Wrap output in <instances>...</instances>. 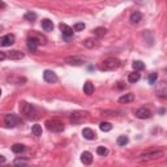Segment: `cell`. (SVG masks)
<instances>
[{"label":"cell","instance_id":"cell-1","mask_svg":"<svg viewBox=\"0 0 167 167\" xmlns=\"http://www.w3.org/2000/svg\"><path fill=\"white\" fill-rule=\"evenodd\" d=\"M20 111L26 119H37L38 118V112L37 108L32 103H26V102H21L20 103Z\"/></svg>","mask_w":167,"mask_h":167},{"label":"cell","instance_id":"cell-2","mask_svg":"<svg viewBox=\"0 0 167 167\" xmlns=\"http://www.w3.org/2000/svg\"><path fill=\"white\" fill-rule=\"evenodd\" d=\"M120 60L119 59H115V57H107L105 59L102 63L99 64V69L101 71H112V69H116L118 67H120Z\"/></svg>","mask_w":167,"mask_h":167},{"label":"cell","instance_id":"cell-3","mask_svg":"<svg viewBox=\"0 0 167 167\" xmlns=\"http://www.w3.org/2000/svg\"><path fill=\"white\" fill-rule=\"evenodd\" d=\"M46 128L50 130V132H63L64 130V124L60 121V120H57V119H50L46 121Z\"/></svg>","mask_w":167,"mask_h":167},{"label":"cell","instance_id":"cell-4","mask_svg":"<svg viewBox=\"0 0 167 167\" xmlns=\"http://www.w3.org/2000/svg\"><path fill=\"white\" fill-rule=\"evenodd\" d=\"M4 123H5V125L8 128H14L17 124H20V123H21V119L18 118L17 115H14V114H8V115H5Z\"/></svg>","mask_w":167,"mask_h":167},{"label":"cell","instance_id":"cell-5","mask_svg":"<svg viewBox=\"0 0 167 167\" xmlns=\"http://www.w3.org/2000/svg\"><path fill=\"white\" fill-rule=\"evenodd\" d=\"M163 155L162 150H154V151H149V153H144L139 157V161H151V159H157L159 157Z\"/></svg>","mask_w":167,"mask_h":167},{"label":"cell","instance_id":"cell-6","mask_svg":"<svg viewBox=\"0 0 167 167\" xmlns=\"http://www.w3.org/2000/svg\"><path fill=\"white\" fill-rule=\"evenodd\" d=\"M14 41H16V37L13 34L3 35V37H0V47H9L14 43Z\"/></svg>","mask_w":167,"mask_h":167},{"label":"cell","instance_id":"cell-7","mask_svg":"<svg viewBox=\"0 0 167 167\" xmlns=\"http://www.w3.org/2000/svg\"><path fill=\"white\" fill-rule=\"evenodd\" d=\"M43 78H45L46 82H50V84H54L57 81V76L55 72L50 71V69H46L45 72H43Z\"/></svg>","mask_w":167,"mask_h":167},{"label":"cell","instance_id":"cell-8","mask_svg":"<svg viewBox=\"0 0 167 167\" xmlns=\"http://www.w3.org/2000/svg\"><path fill=\"white\" fill-rule=\"evenodd\" d=\"M135 114H136V118H139V119H149V118H151V112H150L149 108H146V107L139 108V110H137Z\"/></svg>","mask_w":167,"mask_h":167},{"label":"cell","instance_id":"cell-9","mask_svg":"<svg viewBox=\"0 0 167 167\" xmlns=\"http://www.w3.org/2000/svg\"><path fill=\"white\" fill-rule=\"evenodd\" d=\"M38 45H39V42L35 39V38H27V41H26V47H27V50L30 52H37V48H38Z\"/></svg>","mask_w":167,"mask_h":167},{"label":"cell","instance_id":"cell-10","mask_svg":"<svg viewBox=\"0 0 167 167\" xmlns=\"http://www.w3.org/2000/svg\"><path fill=\"white\" fill-rule=\"evenodd\" d=\"M65 63L69 64V65H75V67H78V65H82L84 60L81 57H77V56H69L65 59Z\"/></svg>","mask_w":167,"mask_h":167},{"label":"cell","instance_id":"cell-11","mask_svg":"<svg viewBox=\"0 0 167 167\" xmlns=\"http://www.w3.org/2000/svg\"><path fill=\"white\" fill-rule=\"evenodd\" d=\"M59 27H60V30H61L63 35H64V37H67V38L72 37V35H73V33H75V32H73V29L69 27L67 24H60Z\"/></svg>","mask_w":167,"mask_h":167},{"label":"cell","instance_id":"cell-12","mask_svg":"<svg viewBox=\"0 0 167 167\" xmlns=\"http://www.w3.org/2000/svg\"><path fill=\"white\" fill-rule=\"evenodd\" d=\"M7 57H9L11 60H21L24 57V54L21 51H17V50H12L7 54Z\"/></svg>","mask_w":167,"mask_h":167},{"label":"cell","instance_id":"cell-13","mask_svg":"<svg viewBox=\"0 0 167 167\" xmlns=\"http://www.w3.org/2000/svg\"><path fill=\"white\" fill-rule=\"evenodd\" d=\"M82 136H84V139H86V140H96V137H97L96 132H94L93 129H90V128H84L82 129Z\"/></svg>","mask_w":167,"mask_h":167},{"label":"cell","instance_id":"cell-14","mask_svg":"<svg viewBox=\"0 0 167 167\" xmlns=\"http://www.w3.org/2000/svg\"><path fill=\"white\" fill-rule=\"evenodd\" d=\"M81 162L84 165H91V162H93V154L90 153V151H84V153L81 154Z\"/></svg>","mask_w":167,"mask_h":167},{"label":"cell","instance_id":"cell-15","mask_svg":"<svg viewBox=\"0 0 167 167\" xmlns=\"http://www.w3.org/2000/svg\"><path fill=\"white\" fill-rule=\"evenodd\" d=\"M130 24H133V25H136V24H139L140 21L142 20V13L141 12H139V11H136V12H133L132 14H130Z\"/></svg>","mask_w":167,"mask_h":167},{"label":"cell","instance_id":"cell-16","mask_svg":"<svg viewBox=\"0 0 167 167\" xmlns=\"http://www.w3.org/2000/svg\"><path fill=\"white\" fill-rule=\"evenodd\" d=\"M42 29H43L45 32H52V29H54L52 21H51V20H48V18L42 20Z\"/></svg>","mask_w":167,"mask_h":167},{"label":"cell","instance_id":"cell-17","mask_svg":"<svg viewBox=\"0 0 167 167\" xmlns=\"http://www.w3.org/2000/svg\"><path fill=\"white\" fill-rule=\"evenodd\" d=\"M157 94L161 98H166V94H167V86H166V82L162 81L161 84H159V88L157 89Z\"/></svg>","mask_w":167,"mask_h":167},{"label":"cell","instance_id":"cell-18","mask_svg":"<svg viewBox=\"0 0 167 167\" xmlns=\"http://www.w3.org/2000/svg\"><path fill=\"white\" fill-rule=\"evenodd\" d=\"M85 119V116L82 112H75L71 115V121L72 123H81Z\"/></svg>","mask_w":167,"mask_h":167},{"label":"cell","instance_id":"cell-19","mask_svg":"<svg viewBox=\"0 0 167 167\" xmlns=\"http://www.w3.org/2000/svg\"><path fill=\"white\" fill-rule=\"evenodd\" d=\"M93 91H94V85L90 81H86L84 84V93L86 94V96H91Z\"/></svg>","mask_w":167,"mask_h":167},{"label":"cell","instance_id":"cell-20","mask_svg":"<svg viewBox=\"0 0 167 167\" xmlns=\"http://www.w3.org/2000/svg\"><path fill=\"white\" fill-rule=\"evenodd\" d=\"M133 99H135V96L132 93H129V94H124V96H121L119 98V102L120 103H129V102H132Z\"/></svg>","mask_w":167,"mask_h":167},{"label":"cell","instance_id":"cell-21","mask_svg":"<svg viewBox=\"0 0 167 167\" xmlns=\"http://www.w3.org/2000/svg\"><path fill=\"white\" fill-rule=\"evenodd\" d=\"M140 80V73L139 72H132V73L128 75V82L130 84H136Z\"/></svg>","mask_w":167,"mask_h":167},{"label":"cell","instance_id":"cell-22","mask_svg":"<svg viewBox=\"0 0 167 167\" xmlns=\"http://www.w3.org/2000/svg\"><path fill=\"white\" fill-rule=\"evenodd\" d=\"M13 166L14 167H26L27 166V159L26 158H17V159H14Z\"/></svg>","mask_w":167,"mask_h":167},{"label":"cell","instance_id":"cell-23","mask_svg":"<svg viewBox=\"0 0 167 167\" xmlns=\"http://www.w3.org/2000/svg\"><path fill=\"white\" fill-rule=\"evenodd\" d=\"M99 129L102 130V132H110V130L112 129V124L108 121H102L99 124Z\"/></svg>","mask_w":167,"mask_h":167},{"label":"cell","instance_id":"cell-24","mask_svg":"<svg viewBox=\"0 0 167 167\" xmlns=\"http://www.w3.org/2000/svg\"><path fill=\"white\" fill-rule=\"evenodd\" d=\"M24 150H25V145H22V144H14L12 146V151L13 153H16V154L22 153Z\"/></svg>","mask_w":167,"mask_h":167},{"label":"cell","instance_id":"cell-25","mask_svg":"<svg viewBox=\"0 0 167 167\" xmlns=\"http://www.w3.org/2000/svg\"><path fill=\"white\" fill-rule=\"evenodd\" d=\"M32 133H33L35 137L42 136V125H39V124H34V125L32 127Z\"/></svg>","mask_w":167,"mask_h":167},{"label":"cell","instance_id":"cell-26","mask_svg":"<svg viewBox=\"0 0 167 167\" xmlns=\"http://www.w3.org/2000/svg\"><path fill=\"white\" fill-rule=\"evenodd\" d=\"M128 141H129L128 136H119L118 140H116V144H118L119 146H125V145L128 144Z\"/></svg>","mask_w":167,"mask_h":167},{"label":"cell","instance_id":"cell-27","mask_svg":"<svg viewBox=\"0 0 167 167\" xmlns=\"http://www.w3.org/2000/svg\"><path fill=\"white\" fill-rule=\"evenodd\" d=\"M132 67H133V69H135L136 72H139V71H142V69L145 68V65H144V63L140 61V60H135V61L132 63Z\"/></svg>","mask_w":167,"mask_h":167},{"label":"cell","instance_id":"cell-28","mask_svg":"<svg viewBox=\"0 0 167 167\" xmlns=\"http://www.w3.org/2000/svg\"><path fill=\"white\" fill-rule=\"evenodd\" d=\"M24 18L27 20V21H30V22H34L35 18H37V13H34V12H26L24 14Z\"/></svg>","mask_w":167,"mask_h":167},{"label":"cell","instance_id":"cell-29","mask_svg":"<svg viewBox=\"0 0 167 167\" xmlns=\"http://www.w3.org/2000/svg\"><path fill=\"white\" fill-rule=\"evenodd\" d=\"M84 46L85 47H88V48H93V47H96L97 46V43H96V41L94 39H85L84 41Z\"/></svg>","mask_w":167,"mask_h":167},{"label":"cell","instance_id":"cell-30","mask_svg":"<svg viewBox=\"0 0 167 167\" xmlns=\"http://www.w3.org/2000/svg\"><path fill=\"white\" fill-rule=\"evenodd\" d=\"M93 32H94V34H96L97 37H99V38H101V37H103V35L106 34V32H107V30H106L105 27H97L96 30H93Z\"/></svg>","mask_w":167,"mask_h":167},{"label":"cell","instance_id":"cell-31","mask_svg":"<svg viewBox=\"0 0 167 167\" xmlns=\"http://www.w3.org/2000/svg\"><path fill=\"white\" fill-rule=\"evenodd\" d=\"M157 80H158V73H151V75H149V77H148V81H149L150 85H154V84L157 82Z\"/></svg>","mask_w":167,"mask_h":167},{"label":"cell","instance_id":"cell-32","mask_svg":"<svg viewBox=\"0 0 167 167\" xmlns=\"http://www.w3.org/2000/svg\"><path fill=\"white\" fill-rule=\"evenodd\" d=\"M107 153H108L107 148H105V146H98V148H97V154H98V155L105 157V155H107Z\"/></svg>","mask_w":167,"mask_h":167},{"label":"cell","instance_id":"cell-33","mask_svg":"<svg viewBox=\"0 0 167 167\" xmlns=\"http://www.w3.org/2000/svg\"><path fill=\"white\" fill-rule=\"evenodd\" d=\"M84 29H85V24L84 22H77L73 26V32H82Z\"/></svg>","mask_w":167,"mask_h":167},{"label":"cell","instance_id":"cell-34","mask_svg":"<svg viewBox=\"0 0 167 167\" xmlns=\"http://www.w3.org/2000/svg\"><path fill=\"white\" fill-rule=\"evenodd\" d=\"M4 59H7V54L3 52V51H0V61H3Z\"/></svg>","mask_w":167,"mask_h":167},{"label":"cell","instance_id":"cell-35","mask_svg":"<svg viewBox=\"0 0 167 167\" xmlns=\"http://www.w3.org/2000/svg\"><path fill=\"white\" fill-rule=\"evenodd\" d=\"M4 162H5V157L0 155V163H4Z\"/></svg>","mask_w":167,"mask_h":167},{"label":"cell","instance_id":"cell-36","mask_svg":"<svg viewBox=\"0 0 167 167\" xmlns=\"http://www.w3.org/2000/svg\"><path fill=\"white\" fill-rule=\"evenodd\" d=\"M5 7H7V4L4 2H0V8H5Z\"/></svg>","mask_w":167,"mask_h":167},{"label":"cell","instance_id":"cell-37","mask_svg":"<svg viewBox=\"0 0 167 167\" xmlns=\"http://www.w3.org/2000/svg\"><path fill=\"white\" fill-rule=\"evenodd\" d=\"M0 97H2V89H0Z\"/></svg>","mask_w":167,"mask_h":167}]
</instances>
